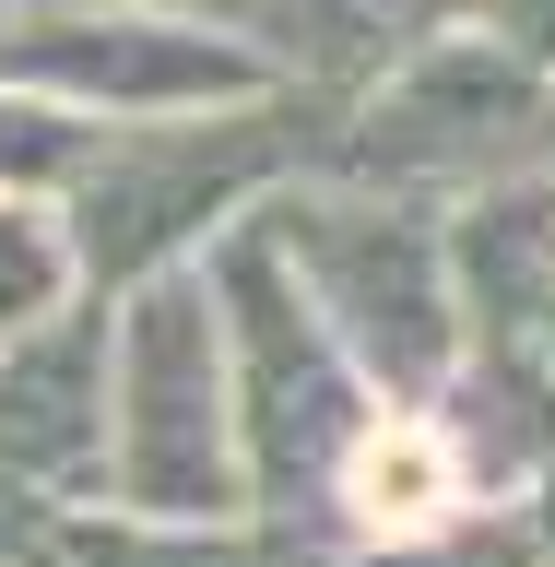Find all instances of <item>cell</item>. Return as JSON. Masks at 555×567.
<instances>
[{
    "label": "cell",
    "mask_w": 555,
    "mask_h": 567,
    "mask_svg": "<svg viewBox=\"0 0 555 567\" xmlns=\"http://www.w3.org/2000/svg\"><path fill=\"white\" fill-rule=\"evenodd\" d=\"M532 166H555V83L508 60L485 24L414 48L402 71L354 83L319 131H296V177L379 189V202H496Z\"/></svg>",
    "instance_id": "cell-1"
},
{
    "label": "cell",
    "mask_w": 555,
    "mask_h": 567,
    "mask_svg": "<svg viewBox=\"0 0 555 567\" xmlns=\"http://www.w3.org/2000/svg\"><path fill=\"white\" fill-rule=\"evenodd\" d=\"M260 225H273L296 296L319 308V331L343 343V367L379 390V414H438V390L461 379L450 225H425V202L331 189V177H284Z\"/></svg>",
    "instance_id": "cell-2"
},
{
    "label": "cell",
    "mask_w": 555,
    "mask_h": 567,
    "mask_svg": "<svg viewBox=\"0 0 555 567\" xmlns=\"http://www.w3.org/2000/svg\"><path fill=\"white\" fill-rule=\"evenodd\" d=\"M202 284H213V319H225V390H237V473H248V508H273V520L331 508L354 437L379 425L367 379L343 367V343H331L319 308L296 296V272H284V248H273L260 213L213 237Z\"/></svg>",
    "instance_id": "cell-3"
},
{
    "label": "cell",
    "mask_w": 555,
    "mask_h": 567,
    "mask_svg": "<svg viewBox=\"0 0 555 567\" xmlns=\"http://www.w3.org/2000/svg\"><path fill=\"white\" fill-rule=\"evenodd\" d=\"M296 177V106H225V118H154V131H106L83 177L60 189L71 272L95 296H131L154 272H189V248L248 225Z\"/></svg>",
    "instance_id": "cell-4"
},
{
    "label": "cell",
    "mask_w": 555,
    "mask_h": 567,
    "mask_svg": "<svg viewBox=\"0 0 555 567\" xmlns=\"http://www.w3.org/2000/svg\"><path fill=\"white\" fill-rule=\"evenodd\" d=\"M106 508L119 520H237V390H225V319H213L202 260L131 284V308L106 319Z\"/></svg>",
    "instance_id": "cell-5"
},
{
    "label": "cell",
    "mask_w": 555,
    "mask_h": 567,
    "mask_svg": "<svg viewBox=\"0 0 555 567\" xmlns=\"http://www.w3.org/2000/svg\"><path fill=\"white\" fill-rule=\"evenodd\" d=\"M0 83L95 118V131H154V118H225V106H273L284 71L260 35L189 24L154 0H35L24 24H0Z\"/></svg>",
    "instance_id": "cell-6"
},
{
    "label": "cell",
    "mask_w": 555,
    "mask_h": 567,
    "mask_svg": "<svg viewBox=\"0 0 555 567\" xmlns=\"http://www.w3.org/2000/svg\"><path fill=\"white\" fill-rule=\"evenodd\" d=\"M106 296L0 343V508H106Z\"/></svg>",
    "instance_id": "cell-7"
},
{
    "label": "cell",
    "mask_w": 555,
    "mask_h": 567,
    "mask_svg": "<svg viewBox=\"0 0 555 567\" xmlns=\"http://www.w3.org/2000/svg\"><path fill=\"white\" fill-rule=\"evenodd\" d=\"M12 567H319L296 532H237V520H119V508H0Z\"/></svg>",
    "instance_id": "cell-8"
},
{
    "label": "cell",
    "mask_w": 555,
    "mask_h": 567,
    "mask_svg": "<svg viewBox=\"0 0 555 567\" xmlns=\"http://www.w3.org/2000/svg\"><path fill=\"white\" fill-rule=\"evenodd\" d=\"M461 496H473V450H461V425H450V414H379L367 437H354L331 508H343L367 544H425V532L461 520Z\"/></svg>",
    "instance_id": "cell-9"
},
{
    "label": "cell",
    "mask_w": 555,
    "mask_h": 567,
    "mask_svg": "<svg viewBox=\"0 0 555 567\" xmlns=\"http://www.w3.org/2000/svg\"><path fill=\"white\" fill-rule=\"evenodd\" d=\"M273 12V71L296 83H331V95H354V83H379V71H402L414 48H438V35H461V12H485V0H260Z\"/></svg>",
    "instance_id": "cell-10"
},
{
    "label": "cell",
    "mask_w": 555,
    "mask_h": 567,
    "mask_svg": "<svg viewBox=\"0 0 555 567\" xmlns=\"http://www.w3.org/2000/svg\"><path fill=\"white\" fill-rule=\"evenodd\" d=\"M95 118H71V106L24 95V83H0V202H60L71 177H83V154H95Z\"/></svg>",
    "instance_id": "cell-11"
},
{
    "label": "cell",
    "mask_w": 555,
    "mask_h": 567,
    "mask_svg": "<svg viewBox=\"0 0 555 567\" xmlns=\"http://www.w3.org/2000/svg\"><path fill=\"white\" fill-rule=\"evenodd\" d=\"M71 284H83V272H71L60 213H48V202H0V343L35 331V319H60Z\"/></svg>",
    "instance_id": "cell-12"
},
{
    "label": "cell",
    "mask_w": 555,
    "mask_h": 567,
    "mask_svg": "<svg viewBox=\"0 0 555 567\" xmlns=\"http://www.w3.org/2000/svg\"><path fill=\"white\" fill-rule=\"evenodd\" d=\"M379 567H544V544H532V520H508V532L450 520V532H425V544H390Z\"/></svg>",
    "instance_id": "cell-13"
},
{
    "label": "cell",
    "mask_w": 555,
    "mask_h": 567,
    "mask_svg": "<svg viewBox=\"0 0 555 567\" xmlns=\"http://www.w3.org/2000/svg\"><path fill=\"white\" fill-rule=\"evenodd\" d=\"M485 35L508 48V60H532L555 83V0H485Z\"/></svg>",
    "instance_id": "cell-14"
},
{
    "label": "cell",
    "mask_w": 555,
    "mask_h": 567,
    "mask_svg": "<svg viewBox=\"0 0 555 567\" xmlns=\"http://www.w3.org/2000/svg\"><path fill=\"white\" fill-rule=\"evenodd\" d=\"M532 544H544V567H555V485H544V508H532Z\"/></svg>",
    "instance_id": "cell-15"
}]
</instances>
